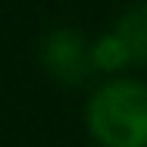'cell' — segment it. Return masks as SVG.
Wrapping results in <instances>:
<instances>
[{
  "instance_id": "6da1fadb",
  "label": "cell",
  "mask_w": 147,
  "mask_h": 147,
  "mask_svg": "<svg viewBox=\"0 0 147 147\" xmlns=\"http://www.w3.org/2000/svg\"><path fill=\"white\" fill-rule=\"evenodd\" d=\"M88 125L107 147H147V88L119 78L94 91Z\"/></svg>"
},
{
  "instance_id": "7a4b0ae2",
  "label": "cell",
  "mask_w": 147,
  "mask_h": 147,
  "mask_svg": "<svg viewBox=\"0 0 147 147\" xmlns=\"http://www.w3.org/2000/svg\"><path fill=\"white\" fill-rule=\"evenodd\" d=\"M94 66L113 69L122 63H144L147 59V3H135L128 6L119 22L113 25V31H107L103 38L94 41L91 47Z\"/></svg>"
},
{
  "instance_id": "3957f363",
  "label": "cell",
  "mask_w": 147,
  "mask_h": 147,
  "mask_svg": "<svg viewBox=\"0 0 147 147\" xmlns=\"http://www.w3.org/2000/svg\"><path fill=\"white\" fill-rule=\"evenodd\" d=\"M41 63L63 82H82L94 57L75 28H53L41 41Z\"/></svg>"
}]
</instances>
